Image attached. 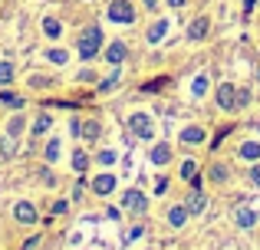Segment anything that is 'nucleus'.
I'll list each match as a JSON object with an SVG mask.
<instances>
[{"mask_svg": "<svg viewBox=\"0 0 260 250\" xmlns=\"http://www.w3.org/2000/svg\"><path fill=\"white\" fill-rule=\"evenodd\" d=\"M115 83H119V73H112L109 79H102V83H99V92H109V89H112Z\"/></svg>", "mask_w": 260, "mask_h": 250, "instance_id": "nucleus-27", "label": "nucleus"}, {"mask_svg": "<svg viewBox=\"0 0 260 250\" xmlns=\"http://www.w3.org/2000/svg\"><path fill=\"white\" fill-rule=\"evenodd\" d=\"M211 178H214V181H224V178H228V165H214V168H211Z\"/></svg>", "mask_w": 260, "mask_h": 250, "instance_id": "nucleus-29", "label": "nucleus"}, {"mask_svg": "<svg viewBox=\"0 0 260 250\" xmlns=\"http://www.w3.org/2000/svg\"><path fill=\"white\" fill-rule=\"evenodd\" d=\"M208 30H211V23H208V17H198V20H194V23H191V26H188V37H191V40H204V37H208Z\"/></svg>", "mask_w": 260, "mask_h": 250, "instance_id": "nucleus-10", "label": "nucleus"}, {"mask_svg": "<svg viewBox=\"0 0 260 250\" xmlns=\"http://www.w3.org/2000/svg\"><path fill=\"white\" fill-rule=\"evenodd\" d=\"M43 33L46 37H59V33H63V23H59L56 17H46L43 20Z\"/></svg>", "mask_w": 260, "mask_h": 250, "instance_id": "nucleus-17", "label": "nucleus"}, {"mask_svg": "<svg viewBox=\"0 0 260 250\" xmlns=\"http://www.w3.org/2000/svg\"><path fill=\"white\" fill-rule=\"evenodd\" d=\"M99 132H102V128H99V122H95V119H89V122L83 125V132H79V135H83L86 141H95V138H99Z\"/></svg>", "mask_w": 260, "mask_h": 250, "instance_id": "nucleus-16", "label": "nucleus"}, {"mask_svg": "<svg viewBox=\"0 0 260 250\" xmlns=\"http://www.w3.org/2000/svg\"><path fill=\"white\" fill-rule=\"evenodd\" d=\"M46 59H50V63H59V66H63V63H66L70 56H66L63 50H50V53H46Z\"/></svg>", "mask_w": 260, "mask_h": 250, "instance_id": "nucleus-24", "label": "nucleus"}, {"mask_svg": "<svg viewBox=\"0 0 260 250\" xmlns=\"http://www.w3.org/2000/svg\"><path fill=\"white\" fill-rule=\"evenodd\" d=\"M99 161H102V165H112V161H115V152H99Z\"/></svg>", "mask_w": 260, "mask_h": 250, "instance_id": "nucleus-33", "label": "nucleus"}, {"mask_svg": "<svg viewBox=\"0 0 260 250\" xmlns=\"http://www.w3.org/2000/svg\"><path fill=\"white\" fill-rule=\"evenodd\" d=\"M208 86H211L208 76H198V79H194V96H204V92H208Z\"/></svg>", "mask_w": 260, "mask_h": 250, "instance_id": "nucleus-25", "label": "nucleus"}, {"mask_svg": "<svg viewBox=\"0 0 260 250\" xmlns=\"http://www.w3.org/2000/svg\"><path fill=\"white\" fill-rule=\"evenodd\" d=\"M59 158V141H50L46 145V161H56Z\"/></svg>", "mask_w": 260, "mask_h": 250, "instance_id": "nucleus-30", "label": "nucleus"}, {"mask_svg": "<svg viewBox=\"0 0 260 250\" xmlns=\"http://www.w3.org/2000/svg\"><path fill=\"white\" fill-rule=\"evenodd\" d=\"M92 191L95 194H112L115 191V178L112 174H99V178L92 181Z\"/></svg>", "mask_w": 260, "mask_h": 250, "instance_id": "nucleus-11", "label": "nucleus"}, {"mask_svg": "<svg viewBox=\"0 0 260 250\" xmlns=\"http://www.w3.org/2000/svg\"><path fill=\"white\" fill-rule=\"evenodd\" d=\"M241 158L257 161L260 158V141H244V145H241Z\"/></svg>", "mask_w": 260, "mask_h": 250, "instance_id": "nucleus-15", "label": "nucleus"}, {"mask_svg": "<svg viewBox=\"0 0 260 250\" xmlns=\"http://www.w3.org/2000/svg\"><path fill=\"white\" fill-rule=\"evenodd\" d=\"M184 221H188V207H172V211H168V224L181 227Z\"/></svg>", "mask_w": 260, "mask_h": 250, "instance_id": "nucleus-18", "label": "nucleus"}, {"mask_svg": "<svg viewBox=\"0 0 260 250\" xmlns=\"http://www.w3.org/2000/svg\"><path fill=\"white\" fill-rule=\"evenodd\" d=\"M86 165H89L86 152H73V171H79V174H83V171H86Z\"/></svg>", "mask_w": 260, "mask_h": 250, "instance_id": "nucleus-19", "label": "nucleus"}, {"mask_svg": "<svg viewBox=\"0 0 260 250\" xmlns=\"http://www.w3.org/2000/svg\"><path fill=\"white\" fill-rule=\"evenodd\" d=\"M250 178H254V185H260V168H254V171H250Z\"/></svg>", "mask_w": 260, "mask_h": 250, "instance_id": "nucleus-35", "label": "nucleus"}, {"mask_svg": "<svg viewBox=\"0 0 260 250\" xmlns=\"http://www.w3.org/2000/svg\"><path fill=\"white\" fill-rule=\"evenodd\" d=\"M168 158H172V148H168L165 141H161V145H155V148H152V165H165Z\"/></svg>", "mask_w": 260, "mask_h": 250, "instance_id": "nucleus-14", "label": "nucleus"}, {"mask_svg": "<svg viewBox=\"0 0 260 250\" xmlns=\"http://www.w3.org/2000/svg\"><path fill=\"white\" fill-rule=\"evenodd\" d=\"M165 33H168V20H155V26H152V30H148V43H161V40H165Z\"/></svg>", "mask_w": 260, "mask_h": 250, "instance_id": "nucleus-12", "label": "nucleus"}, {"mask_svg": "<svg viewBox=\"0 0 260 250\" xmlns=\"http://www.w3.org/2000/svg\"><path fill=\"white\" fill-rule=\"evenodd\" d=\"M168 4H172V7H175V10H178V7H181V4H184V0H168Z\"/></svg>", "mask_w": 260, "mask_h": 250, "instance_id": "nucleus-37", "label": "nucleus"}, {"mask_svg": "<svg viewBox=\"0 0 260 250\" xmlns=\"http://www.w3.org/2000/svg\"><path fill=\"white\" fill-rule=\"evenodd\" d=\"M109 20H112V23H132L135 20L132 4H128V0H112V4H109Z\"/></svg>", "mask_w": 260, "mask_h": 250, "instance_id": "nucleus-3", "label": "nucleus"}, {"mask_svg": "<svg viewBox=\"0 0 260 250\" xmlns=\"http://www.w3.org/2000/svg\"><path fill=\"white\" fill-rule=\"evenodd\" d=\"M99 46H102V30H99V26H89L83 37H79V56L92 59L95 53H99Z\"/></svg>", "mask_w": 260, "mask_h": 250, "instance_id": "nucleus-1", "label": "nucleus"}, {"mask_svg": "<svg viewBox=\"0 0 260 250\" xmlns=\"http://www.w3.org/2000/svg\"><path fill=\"white\" fill-rule=\"evenodd\" d=\"M234 221H237V224H241V227H254V224H257V214L250 211V207H237Z\"/></svg>", "mask_w": 260, "mask_h": 250, "instance_id": "nucleus-13", "label": "nucleus"}, {"mask_svg": "<svg viewBox=\"0 0 260 250\" xmlns=\"http://www.w3.org/2000/svg\"><path fill=\"white\" fill-rule=\"evenodd\" d=\"M0 155H4V158L13 155V135H4V138H0Z\"/></svg>", "mask_w": 260, "mask_h": 250, "instance_id": "nucleus-23", "label": "nucleus"}, {"mask_svg": "<svg viewBox=\"0 0 260 250\" xmlns=\"http://www.w3.org/2000/svg\"><path fill=\"white\" fill-rule=\"evenodd\" d=\"M184 207H188V214H201L204 207H208V198L201 194V188H198V185H194V191H191V198H188V204H184Z\"/></svg>", "mask_w": 260, "mask_h": 250, "instance_id": "nucleus-8", "label": "nucleus"}, {"mask_svg": "<svg viewBox=\"0 0 260 250\" xmlns=\"http://www.w3.org/2000/svg\"><path fill=\"white\" fill-rule=\"evenodd\" d=\"M50 125H53V116H40L37 122H33V135H43Z\"/></svg>", "mask_w": 260, "mask_h": 250, "instance_id": "nucleus-21", "label": "nucleus"}, {"mask_svg": "<svg viewBox=\"0 0 260 250\" xmlns=\"http://www.w3.org/2000/svg\"><path fill=\"white\" fill-rule=\"evenodd\" d=\"M13 218H17L20 224H33V221H37V207H33L30 201H20V204L13 207Z\"/></svg>", "mask_w": 260, "mask_h": 250, "instance_id": "nucleus-6", "label": "nucleus"}, {"mask_svg": "<svg viewBox=\"0 0 260 250\" xmlns=\"http://www.w3.org/2000/svg\"><path fill=\"white\" fill-rule=\"evenodd\" d=\"M122 204H125V211H145L148 198L142 191H125V194H122Z\"/></svg>", "mask_w": 260, "mask_h": 250, "instance_id": "nucleus-5", "label": "nucleus"}, {"mask_svg": "<svg viewBox=\"0 0 260 250\" xmlns=\"http://www.w3.org/2000/svg\"><path fill=\"white\" fill-rule=\"evenodd\" d=\"M165 83H168V79L161 76V79H155V83H145L142 89H145V92H158V86H165Z\"/></svg>", "mask_w": 260, "mask_h": 250, "instance_id": "nucleus-31", "label": "nucleus"}, {"mask_svg": "<svg viewBox=\"0 0 260 250\" xmlns=\"http://www.w3.org/2000/svg\"><path fill=\"white\" fill-rule=\"evenodd\" d=\"M194 174H198V165L194 161H184L181 165V178H194Z\"/></svg>", "mask_w": 260, "mask_h": 250, "instance_id": "nucleus-28", "label": "nucleus"}, {"mask_svg": "<svg viewBox=\"0 0 260 250\" xmlns=\"http://www.w3.org/2000/svg\"><path fill=\"white\" fill-rule=\"evenodd\" d=\"M178 141H181V145H201V141H204V128L188 125V128L181 132V138H178Z\"/></svg>", "mask_w": 260, "mask_h": 250, "instance_id": "nucleus-9", "label": "nucleus"}, {"mask_svg": "<svg viewBox=\"0 0 260 250\" xmlns=\"http://www.w3.org/2000/svg\"><path fill=\"white\" fill-rule=\"evenodd\" d=\"M23 125H26V122H23V116H13V119H10V125H7V135H13V138H17V135L23 132Z\"/></svg>", "mask_w": 260, "mask_h": 250, "instance_id": "nucleus-20", "label": "nucleus"}, {"mask_svg": "<svg viewBox=\"0 0 260 250\" xmlns=\"http://www.w3.org/2000/svg\"><path fill=\"white\" fill-rule=\"evenodd\" d=\"M128 128H132L139 138H145V141H152V135H155V125H152V116H148V112H135V116H128Z\"/></svg>", "mask_w": 260, "mask_h": 250, "instance_id": "nucleus-2", "label": "nucleus"}, {"mask_svg": "<svg viewBox=\"0 0 260 250\" xmlns=\"http://www.w3.org/2000/svg\"><path fill=\"white\" fill-rule=\"evenodd\" d=\"M250 102V92L247 89H237V105H247Z\"/></svg>", "mask_w": 260, "mask_h": 250, "instance_id": "nucleus-32", "label": "nucleus"}, {"mask_svg": "<svg viewBox=\"0 0 260 250\" xmlns=\"http://www.w3.org/2000/svg\"><path fill=\"white\" fill-rule=\"evenodd\" d=\"M155 4H158V0H145V7H148V10H155Z\"/></svg>", "mask_w": 260, "mask_h": 250, "instance_id": "nucleus-36", "label": "nucleus"}, {"mask_svg": "<svg viewBox=\"0 0 260 250\" xmlns=\"http://www.w3.org/2000/svg\"><path fill=\"white\" fill-rule=\"evenodd\" d=\"M0 102H4V105H13V109H20V105H23V99L13 96V92H0Z\"/></svg>", "mask_w": 260, "mask_h": 250, "instance_id": "nucleus-22", "label": "nucleus"}, {"mask_svg": "<svg viewBox=\"0 0 260 250\" xmlns=\"http://www.w3.org/2000/svg\"><path fill=\"white\" fill-rule=\"evenodd\" d=\"M254 4H257V0H244V13H250V10H254Z\"/></svg>", "mask_w": 260, "mask_h": 250, "instance_id": "nucleus-34", "label": "nucleus"}, {"mask_svg": "<svg viewBox=\"0 0 260 250\" xmlns=\"http://www.w3.org/2000/svg\"><path fill=\"white\" fill-rule=\"evenodd\" d=\"M217 105H221L224 112H234L237 109V89L231 83H224L221 89H217Z\"/></svg>", "mask_w": 260, "mask_h": 250, "instance_id": "nucleus-4", "label": "nucleus"}, {"mask_svg": "<svg viewBox=\"0 0 260 250\" xmlns=\"http://www.w3.org/2000/svg\"><path fill=\"white\" fill-rule=\"evenodd\" d=\"M13 79V66L10 63H0V83H10Z\"/></svg>", "mask_w": 260, "mask_h": 250, "instance_id": "nucleus-26", "label": "nucleus"}, {"mask_svg": "<svg viewBox=\"0 0 260 250\" xmlns=\"http://www.w3.org/2000/svg\"><path fill=\"white\" fill-rule=\"evenodd\" d=\"M125 43H122V40H115V43H109V50H106V59L112 66H122V59H125Z\"/></svg>", "mask_w": 260, "mask_h": 250, "instance_id": "nucleus-7", "label": "nucleus"}]
</instances>
